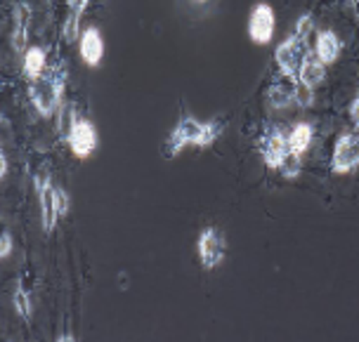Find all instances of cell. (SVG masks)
I'll list each match as a JSON object with an SVG mask.
<instances>
[{"label":"cell","mask_w":359,"mask_h":342,"mask_svg":"<svg viewBox=\"0 0 359 342\" xmlns=\"http://www.w3.org/2000/svg\"><path fill=\"white\" fill-rule=\"evenodd\" d=\"M293 97H296V102L300 107H310L314 95H312V88L303 86V83H298V86H293Z\"/></svg>","instance_id":"19"},{"label":"cell","mask_w":359,"mask_h":342,"mask_svg":"<svg viewBox=\"0 0 359 342\" xmlns=\"http://www.w3.org/2000/svg\"><path fill=\"white\" fill-rule=\"evenodd\" d=\"M288 151H291L288 149V139L281 132L274 130V132H269L262 137V160H265V165L277 170L279 163L284 160V156Z\"/></svg>","instance_id":"11"},{"label":"cell","mask_w":359,"mask_h":342,"mask_svg":"<svg viewBox=\"0 0 359 342\" xmlns=\"http://www.w3.org/2000/svg\"><path fill=\"white\" fill-rule=\"evenodd\" d=\"M55 208H57V215L64 217L69 212V196L62 186H55Z\"/></svg>","instance_id":"21"},{"label":"cell","mask_w":359,"mask_h":342,"mask_svg":"<svg viewBox=\"0 0 359 342\" xmlns=\"http://www.w3.org/2000/svg\"><path fill=\"white\" fill-rule=\"evenodd\" d=\"M79 22H81V17L69 15L67 24H64V41H67V43L76 41V34H79Z\"/></svg>","instance_id":"22"},{"label":"cell","mask_w":359,"mask_h":342,"mask_svg":"<svg viewBox=\"0 0 359 342\" xmlns=\"http://www.w3.org/2000/svg\"><path fill=\"white\" fill-rule=\"evenodd\" d=\"M310 31H312V17H310V15H305V17H300V19H298L293 36L300 38L303 43H307V36H310Z\"/></svg>","instance_id":"20"},{"label":"cell","mask_w":359,"mask_h":342,"mask_svg":"<svg viewBox=\"0 0 359 342\" xmlns=\"http://www.w3.org/2000/svg\"><path fill=\"white\" fill-rule=\"evenodd\" d=\"M29 27H31L29 3H15V10H12V48H15V53H22L27 48Z\"/></svg>","instance_id":"8"},{"label":"cell","mask_w":359,"mask_h":342,"mask_svg":"<svg viewBox=\"0 0 359 342\" xmlns=\"http://www.w3.org/2000/svg\"><path fill=\"white\" fill-rule=\"evenodd\" d=\"M196 253L203 269H215L217 264H222L224 255H227V238L215 227L203 229L196 241Z\"/></svg>","instance_id":"3"},{"label":"cell","mask_w":359,"mask_h":342,"mask_svg":"<svg viewBox=\"0 0 359 342\" xmlns=\"http://www.w3.org/2000/svg\"><path fill=\"white\" fill-rule=\"evenodd\" d=\"M64 93V71H50L48 76H38L31 81V102H34L36 111L41 116H53L60 109Z\"/></svg>","instance_id":"2"},{"label":"cell","mask_w":359,"mask_h":342,"mask_svg":"<svg viewBox=\"0 0 359 342\" xmlns=\"http://www.w3.org/2000/svg\"><path fill=\"white\" fill-rule=\"evenodd\" d=\"M312 125L310 123H296L293 125V130L288 132V149H291L293 153H303L310 149V144H312Z\"/></svg>","instance_id":"14"},{"label":"cell","mask_w":359,"mask_h":342,"mask_svg":"<svg viewBox=\"0 0 359 342\" xmlns=\"http://www.w3.org/2000/svg\"><path fill=\"white\" fill-rule=\"evenodd\" d=\"M208 3H210V0H189L191 8H206Z\"/></svg>","instance_id":"27"},{"label":"cell","mask_w":359,"mask_h":342,"mask_svg":"<svg viewBox=\"0 0 359 342\" xmlns=\"http://www.w3.org/2000/svg\"><path fill=\"white\" fill-rule=\"evenodd\" d=\"M305 43L300 41V38L296 36H288L284 43L277 48V53H274V57H277V64H279V69H281V74L284 76H298V71H300V64H303L305 60Z\"/></svg>","instance_id":"7"},{"label":"cell","mask_w":359,"mask_h":342,"mask_svg":"<svg viewBox=\"0 0 359 342\" xmlns=\"http://www.w3.org/2000/svg\"><path fill=\"white\" fill-rule=\"evenodd\" d=\"M267 102L272 104L274 109H286L291 102H296V97H293V88L288 86H272L267 90Z\"/></svg>","instance_id":"16"},{"label":"cell","mask_w":359,"mask_h":342,"mask_svg":"<svg viewBox=\"0 0 359 342\" xmlns=\"http://www.w3.org/2000/svg\"><path fill=\"white\" fill-rule=\"evenodd\" d=\"M220 135V125L217 123H203V121L194 118V116H184L170 132L168 146H165V156L175 158L184 146H210Z\"/></svg>","instance_id":"1"},{"label":"cell","mask_w":359,"mask_h":342,"mask_svg":"<svg viewBox=\"0 0 359 342\" xmlns=\"http://www.w3.org/2000/svg\"><path fill=\"white\" fill-rule=\"evenodd\" d=\"M38 184V198H41V215H43V229L45 231H53L57 219V208H55V186L50 182V177H43L41 182L36 179Z\"/></svg>","instance_id":"10"},{"label":"cell","mask_w":359,"mask_h":342,"mask_svg":"<svg viewBox=\"0 0 359 342\" xmlns=\"http://www.w3.org/2000/svg\"><path fill=\"white\" fill-rule=\"evenodd\" d=\"M277 170L284 175L286 179H296L300 175V170H303V156L300 153H293V151H288L284 160L279 163Z\"/></svg>","instance_id":"17"},{"label":"cell","mask_w":359,"mask_h":342,"mask_svg":"<svg viewBox=\"0 0 359 342\" xmlns=\"http://www.w3.org/2000/svg\"><path fill=\"white\" fill-rule=\"evenodd\" d=\"M341 55V38H338L333 31H322L317 38V57L319 62L324 64H333Z\"/></svg>","instance_id":"13"},{"label":"cell","mask_w":359,"mask_h":342,"mask_svg":"<svg viewBox=\"0 0 359 342\" xmlns=\"http://www.w3.org/2000/svg\"><path fill=\"white\" fill-rule=\"evenodd\" d=\"M324 67L326 64L319 62L317 55H305V60L300 64V71H298V81L307 88H317L326 76Z\"/></svg>","instance_id":"12"},{"label":"cell","mask_w":359,"mask_h":342,"mask_svg":"<svg viewBox=\"0 0 359 342\" xmlns=\"http://www.w3.org/2000/svg\"><path fill=\"white\" fill-rule=\"evenodd\" d=\"M10 253H12V234L10 231H5L3 234V243H0V257H10Z\"/></svg>","instance_id":"24"},{"label":"cell","mask_w":359,"mask_h":342,"mask_svg":"<svg viewBox=\"0 0 359 342\" xmlns=\"http://www.w3.org/2000/svg\"><path fill=\"white\" fill-rule=\"evenodd\" d=\"M67 142L72 146L74 156L88 158L90 153L97 149V130H95V125L88 118H74L72 130L67 135Z\"/></svg>","instance_id":"6"},{"label":"cell","mask_w":359,"mask_h":342,"mask_svg":"<svg viewBox=\"0 0 359 342\" xmlns=\"http://www.w3.org/2000/svg\"><path fill=\"white\" fill-rule=\"evenodd\" d=\"M69 3V15H76V17H81L83 12H86V8H88V0H67Z\"/></svg>","instance_id":"23"},{"label":"cell","mask_w":359,"mask_h":342,"mask_svg":"<svg viewBox=\"0 0 359 342\" xmlns=\"http://www.w3.org/2000/svg\"><path fill=\"white\" fill-rule=\"evenodd\" d=\"M79 53L88 67H100L102 57H104V41H102V34L95 27L83 31L79 41Z\"/></svg>","instance_id":"9"},{"label":"cell","mask_w":359,"mask_h":342,"mask_svg":"<svg viewBox=\"0 0 359 342\" xmlns=\"http://www.w3.org/2000/svg\"><path fill=\"white\" fill-rule=\"evenodd\" d=\"M24 74H27L29 81H36L38 76H43L45 69V50L43 48H29L27 55H24Z\"/></svg>","instance_id":"15"},{"label":"cell","mask_w":359,"mask_h":342,"mask_svg":"<svg viewBox=\"0 0 359 342\" xmlns=\"http://www.w3.org/2000/svg\"><path fill=\"white\" fill-rule=\"evenodd\" d=\"M0 175H3V177L8 175V153H5V151L0 153Z\"/></svg>","instance_id":"26"},{"label":"cell","mask_w":359,"mask_h":342,"mask_svg":"<svg viewBox=\"0 0 359 342\" xmlns=\"http://www.w3.org/2000/svg\"><path fill=\"white\" fill-rule=\"evenodd\" d=\"M350 118H352V123L359 128V97L352 100V104H350Z\"/></svg>","instance_id":"25"},{"label":"cell","mask_w":359,"mask_h":342,"mask_svg":"<svg viewBox=\"0 0 359 342\" xmlns=\"http://www.w3.org/2000/svg\"><path fill=\"white\" fill-rule=\"evenodd\" d=\"M12 302H15L17 314L22 316L24 321H29L31 319V298L27 295V290L17 286L15 288V295H12Z\"/></svg>","instance_id":"18"},{"label":"cell","mask_w":359,"mask_h":342,"mask_svg":"<svg viewBox=\"0 0 359 342\" xmlns=\"http://www.w3.org/2000/svg\"><path fill=\"white\" fill-rule=\"evenodd\" d=\"M274 29H277V19H274V10L267 3H258L251 10L248 17V38L255 45H267L272 41Z\"/></svg>","instance_id":"5"},{"label":"cell","mask_w":359,"mask_h":342,"mask_svg":"<svg viewBox=\"0 0 359 342\" xmlns=\"http://www.w3.org/2000/svg\"><path fill=\"white\" fill-rule=\"evenodd\" d=\"M359 165V135L345 132L336 142V149L331 156V170L338 175H348Z\"/></svg>","instance_id":"4"}]
</instances>
